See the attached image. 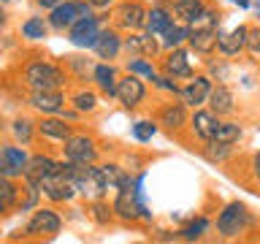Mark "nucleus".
Segmentation results:
<instances>
[{"instance_id": "f257e3e1", "label": "nucleus", "mask_w": 260, "mask_h": 244, "mask_svg": "<svg viewBox=\"0 0 260 244\" xmlns=\"http://www.w3.org/2000/svg\"><path fill=\"white\" fill-rule=\"evenodd\" d=\"M19 84L24 89H68L71 79L60 60L52 57H30L19 68Z\"/></svg>"}, {"instance_id": "f03ea898", "label": "nucleus", "mask_w": 260, "mask_h": 244, "mask_svg": "<svg viewBox=\"0 0 260 244\" xmlns=\"http://www.w3.org/2000/svg\"><path fill=\"white\" fill-rule=\"evenodd\" d=\"M65 217L60 215V206L54 203H41L27 215V223H24L19 231H14L8 239L19 241V239H30V241H52L62 233Z\"/></svg>"}, {"instance_id": "7ed1b4c3", "label": "nucleus", "mask_w": 260, "mask_h": 244, "mask_svg": "<svg viewBox=\"0 0 260 244\" xmlns=\"http://www.w3.org/2000/svg\"><path fill=\"white\" fill-rule=\"evenodd\" d=\"M257 225V217L249 211L247 203L241 201H228L222 203V209L217 211L214 223H211V228H217V236L219 239H239V236H244L247 231H252V228Z\"/></svg>"}, {"instance_id": "20e7f679", "label": "nucleus", "mask_w": 260, "mask_h": 244, "mask_svg": "<svg viewBox=\"0 0 260 244\" xmlns=\"http://www.w3.org/2000/svg\"><path fill=\"white\" fill-rule=\"evenodd\" d=\"M38 187H41V195L46 198V203H54V206H71L79 198L76 185H73V176H71V166L62 158L57 160V168L52 174H46L38 182Z\"/></svg>"}, {"instance_id": "39448f33", "label": "nucleus", "mask_w": 260, "mask_h": 244, "mask_svg": "<svg viewBox=\"0 0 260 244\" xmlns=\"http://www.w3.org/2000/svg\"><path fill=\"white\" fill-rule=\"evenodd\" d=\"M60 158L68 160V163H76V166L98 163V160L103 158L101 138H98L92 130H81V128H76L68 141L60 144Z\"/></svg>"}, {"instance_id": "423d86ee", "label": "nucleus", "mask_w": 260, "mask_h": 244, "mask_svg": "<svg viewBox=\"0 0 260 244\" xmlns=\"http://www.w3.org/2000/svg\"><path fill=\"white\" fill-rule=\"evenodd\" d=\"M103 24H109V11H89L87 16H79L62 36H65V41H68L73 49L89 52V49L95 46L98 36H101Z\"/></svg>"}, {"instance_id": "0eeeda50", "label": "nucleus", "mask_w": 260, "mask_h": 244, "mask_svg": "<svg viewBox=\"0 0 260 244\" xmlns=\"http://www.w3.org/2000/svg\"><path fill=\"white\" fill-rule=\"evenodd\" d=\"M146 11H149V6H146L144 0H117V3L109 8V24H114L119 33L144 30Z\"/></svg>"}, {"instance_id": "6e6552de", "label": "nucleus", "mask_w": 260, "mask_h": 244, "mask_svg": "<svg viewBox=\"0 0 260 244\" xmlns=\"http://www.w3.org/2000/svg\"><path fill=\"white\" fill-rule=\"evenodd\" d=\"M154 122L160 125V130H166L168 136H182L187 130V119H190V109L179 101L176 95H168L166 101H160L154 106Z\"/></svg>"}, {"instance_id": "1a4fd4ad", "label": "nucleus", "mask_w": 260, "mask_h": 244, "mask_svg": "<svg viewBox=\"0 0 260 244\" xmlns=\"http://www.w3.org/2000/svg\"><path fill=\"white\" fill-rule=\"evenodd\" d=\"M114 101H117L125 111H138L141 106H146V101H149V81L122 71L119 79H117Z\"/></svg>"}, {"instance_id": "9d476101", "label": "nucleus", "mask_w": 260, "mask_h": 244, "mask_svg": "<svg viewBox=\"0 0 260 244\" xmlns=\"http://www.w3.org/2000/svg\"><path fill=\"white\" fill-rule=\"evenodd\" d=\"M157 71L171 76V79H176V81H184L198 71L195 68V54L187 46L166 49V52H160V57H157Z\"/></svg>"}, {"instance_id": "9b49d317", "label": "nucleus", "mask_w": 260, "mask_h": 244, "mask_svg": "<svg viewBox=\"0 0 260 244\" xmlns=\"http://www.w3.org/2000/svg\"><path fill=\"white\" fill-rule=\"evenodd\" d=\"M89 11H92V8H89L87 0H62V3H57L54 8H49L44 16L49 22V30L57 33V36H62L79 16H87Z\"/></svg>"}, {"instance_id": "f8f14e48", "label": "nucleus", "mask_w": 260, "mask_h": 244, "mask_svg": "<svg viewBox=\"0 0 260 244\" xmlns=\"http://www.w3.org/2000/svg\"><path fill=\"white\" fill-rule=\"evenodd\" d=\"M24 106L36 111L38 117L41 114H60L68 106V89H27Z\"/></svg>"}, {"instance_id": "ddd939ff", "label": "nucleus", "mask_w": 260, "mask_h": 244, "mask_svg": "<svg viewBox=\"0 0 260 244\" xmlns=\"http://www.w3.org/2000/svg\"><path fill=\"white\" fill-rule=\"evenodd\" d=\"M211 87H214V81H211L203 71H195L190 79H184L182 84H179L176 98L187 106V109H198V106H206V98L211 93Z\"/></svg>"}, {"instance_id": "4468645a", "label": "nucleus", "mask_w": 260, "mask_h": 244, "mask_svg": "<svg viewBox=\"0 0 260 244\" xmlns=\"http://www.w3.org/2000/svg\"><path fill=\"white\" fill-rule=\"evenodd\" d=\"M76 128L79 125L62 119L60 114H41V117L36 119V133H38V138L44 144H62V141H68Z\"/></svg>"}, {"instance_id": "2eb2a0df", "label": "nucleus", "mask_w": 260, "mask_h": 244, "mask_svg": "<svg viewBox=\"0 0 260 244\" xmlns=\"http://www.w3.org/2000/svg\"><path fill=\"white\" fill-rule=\"evenodd\" d=\"M160 38L157 36H149L144 30H136V33H122V54H141V57H152L157 60L160 57Z\"/></svg>"}, {"instance_id": "dca6fc26", "label": "nucleus", "mask_w": 260, "mask_h": 244, "mask_svg": "<svg viewBox=\"0 0 260 244\" xmlns=\"http://www.w3.org/2000/svg\"><path fill=\"white\" fill-rule=\"evenodd\" d=\"M89 54L95 60H106V63H117L122 57V33L114 24H103L101 36H98L95 46L89 49Z\"/></svg>"}, {"instance_id": "f3484780", "label": "nucleus", "mask_w": 260, "mask_h": 244, "mask_svg": "<svg viewBox=\"0 0 260 244\" xmlns=\"http://www.w3.org/2000/svg\"><path fill=\"white\" fill-rule=\"evenodd\" d=\"M138 203L136 195L130 190H114L111 195V211H114V223L119 225H141V215H138ZM149 203V201H146Z\"/></svg>"}, {"instance_id": "a211bd4d", "label": "nucleus", "mask_w": 260, "mask_h": 244, "mask_svg": "<svg viewBox=\"0 0 260 244\" xmlns=\"http://www.w3.org/2000/svg\"><path fill=\"white\" fill-rule=\"evenodd\" d=\"M101 93L92 84H71L68 87V106L76 109L81 117H92L101 111Z\"/></svg>"}, {"instance_id": "6ab92c4d", "label": "nucleus", "mask_w": 260, "mask_h": 244, "mask_svg": "<svg viewBox=\"0 0 260 244\" xmlns=\"http://www.w3.org/2000/svg\"><path fill=\"white\" fill-rule=\"evenodd\" d=\"M57 60H60V65L65 68V73H68L71 84H89V79H92V65H95L89 52H71V54L57 57Z\"/></svg>"}, {"instance_id": "aec40b11", "label": "nucleus", "mask_w": 260, "mask_h": 244, "mask_svg": "<svg viewBox=\"0 0 260 244\" xmlns=\"http://www.w3.org/2000/svg\"><path fill=\"white\" fill-rule=\"evenodd\" d=\"M219 125V117L214 111H209L206 106H198V109H190V119H187V130L195 141H211L214 138V130Z\"/></svg>"}, {"instance_id": "412c9836", "label": "nucleus", "mask_w": 260, "mask_h": 244, "mask_svg": "<svg viewBox=\"0 0 260 244\" xmlns=\"http://www.w3.org/2000/svg\"><path fill=\"white\" fill-rule=\"evenodd\" d=\"M119 65L117 63H106V60H95L92 65V79H89V84H92L98 93H101V98H114V93H117V79H119Z\"/></svg>"}, {"instance_id": "4be33fe9", "label": "nucleus", "mask_w": 260, "mask_h": 244, "mask_svg": "<svg viewBox=\"0 0 260 244\" xmlns=\"http://www.w3.org/2000/svg\"><path fill=\"white\" fill-rule=\"evenodd\" d=\"M206 109L214 111L219 119L233 117V114H236V93L231 89L228 81H217V84L211 87V93L206 98Z\"/></svg>"}, {"instance_id": "5701e85b", "label": "nucleus", "mask_w": 260, "mask_h": 244, "mask_svg": "<svg viewBox=\"0 0 260 244\" xmlns=\"http://www.w3.org/2000/svg\"><path fill=\"white\" fill-rule=\"evenodd\" d=\"M0 158H3V163L8 166V171H11L14 179H19L24 174V166H27L30 160V149L16 141H0Z\"/></svg>"}, {"instance_id": "b1692460", "label": "nucleus", "mask_w": 260, "mask_h": 244, "mask_svg": "<svg viewBox=\"0 0 260 244\" xmlns=\"http://www.w3.org/2000/svg\"><path fill=\"white\" fill-rule=\"evenodd\" d=\"M49 36H52V30H49L44 14H30L19 22V38L24 44H44Z\"/></svg>"}, {"instance_id": "393cba45", "label": "nucleus", "mask_w": 260, "mask_h": 244, "mask_svg": "<svg viewBox=\"0 0 260 244\" xmlns=\"http://www.w3.org/2000/svg\"><path fill=\"white\" fill-rule=\"evenodd\" d=\"M57 160H60V158H54L49 149L30 152V160H27V166H24V174L22 176L32 179V182H41L46 174H52V171L57 168Z\"/></svg>"}, {"instance_id": "a878e982", "label": "nucleus", "mask_w": 260, "mask_h": 244, "mask_svg": "<svg viewBox=\"0 0 260 244\" xmlns=\"http://www.w3.org/2000/svg\"><path fill=\"white\" fill-rule=\"evenodd\" d=\"M44 203V195H41L38 182H32L27 176H19V198H16V209L14 215H30L36 206Z\"/></svg>"}, {"instance_id": "bb28decb", "label": "nucleus", "mask_w": 260, "mask_h": 244, "mask_svg": "<svg viewBox=\"0 0 260 244\" xmlns=\"http://www.w3.org/2000/svg\"><path fill=\"white\" fill-rule=\"evenodd\" d=\"M8 133L16 144L22 146H32L38 141V133H36V119L30 114H16V117L8 122Z\"/></svg>"}, {"instance_id": "cd10ccee", "label": "nucleus", "mask_w": 260, "mask_h": 244, "mask_svg": "<svg viewBox=\"0 0 260 244\" xmlns=\"http://www.w3.org/2000/svg\"><path fill=\"white\" fill-rule=\"evenodd\" d=\"M187 49H190L195 57H201V60L217 54V30H190Z\"/></svg>"}, {"instance_id": "c85d7f7f", "label": "nucleus", "mask_w": 260, "mask_h": 244, "mask_svg": "<svg viewBox=\"0 0 260 244\" xmlns=\"http://www.w3.org/2000/svg\"><path fill=\"white\" fill-rule=\"evenodd\" d=\"M198 155L206 163H211V166H225V163H231L233 160V155H236V144H222V141H203L201 144V149Z\"/></svg>"}, {"instance_id": "c756f323", "label": "nucleus", "mask_w": 260, "mask_h": 244, "mask_svg": "<svg viewBox=\"0 0 260 244\" xmlns=\"http://www.w3.org/2000/svg\"><path fill=\"white\" fill-rule=\"evenodd\" d=\"M211 231V217L209 215H195L190 217L182 228H176V239L179 241H201L206 239V233Z\"/></svg>"}, {"instance_id": "7c9ffc66", "label": "nucleus", "mask_w": 260, "mask_h": 244, "mask_svg": "<svg viewBox=\"0 0 260 244\" xmlns=\"http://www.w3.org/2000/svg\"><path fill=\"white\" fill-rule=\"evenodd\" d=\"M222 19H225V11L209 0V3L201 8V14L190 22V30H217V27H222Z\"/></svg>"}, {"instance_id": "2f4dec72", "label": "nucleus", "mask_w": 260, "mask_h": 244, "mask_svg": "<svg viewBox=\"0 0 260 244\" xmlns=\"http://www.w3.org/2000/svg\"><path fill=\"white\" fill-rule=\"evenodd\" d=\"M87 220L98 228H109L114 225V211L109 198H89L87 201Z\"/></svg>"}, {"instance_id": "473e14b6", "label": "nucleus", "mask_w": 260, "mask_h": 244, "mask_svg": "<svg viewBox=\"0 0 260 244\" xmlns=\"http://www.w3.org/2000/svg\"><path fill=\"white\" fill-rule=\"evenodd\" d=\"M160 49H176V46H187V38H190V24H182V22H171L166 30L160 33Z\"/></svg>"}, {"instance_id": "72a5a7b5", "label": "nucleus", "mask_w": 260, "mask_h": 244, "mask_svg": "<svg viewBox=\"0 0 260 244\" xmlns=\"http://www.w3.org/2000/svg\"><path fill=\"white\" fill-rule=\"evenodd\" d=\"M122 71L149 81L154 73H157V60H152V57H141V54H130L127 60L122 63Z\"/></svg>"}, {"instance_id": "f704fd0d", "label": "nucleus", "mask_w": 260, "mask_h": 244, "mask_svg": "<svg viewBox=\"0 0 260 244\" xmlns=\"http://www.w3.org/2000/svg\"><path fill=\"white\" fill-rule=\"evenodd\" d=\"M206 3L209 0H171V16L182 24H190Z\"/></svg>"}, {"instance_id": "c9c22d12", "label": "nucleus", "mask_w": 260, "mask_h": 244, "mask_svg": "<svg viewBox=\"0 0 260 244\" xmlns=\"http://www.w3.org/2000/svg\"><path fill=\"white\" fill-rule=\"evenodd\" d=\"M214 141H222V144H241L244 141V125L233 117H225L219 119V125L214 130Z\"/></svg>"}, {"instance_id": "e433bc0d", "label": "nucleus", "mask_w": 260, "mask_h": 244, "mask_svg": "<svg viewBox=\"0 0 260 244\" xmlns=\"http://www.w3.org/2000/svg\"><path fill=\"white\" fill-rule=\"evenodd\" d=\"M16 198H19V179L0 176V209H3L8 217H11L14 209H16Z\"/></svg>"}, {"instance_id": "4c0bfd02", "label": "nucleus", "mask_w": 260, "mask_h": 244, "mask_svg": "<svg viewBox=\"0 0 260 244\" xmlns=\"http://www.w3.org/2000/svg\"><path fill=\"white\" fill-rule=\"evenodd\" d=\"M231 60H228V57H219V54H211V57H206V60H203V73H206V76L214 81H228L231 79Z\"/></svg>"}, {"instance_id": "58836bf2", "label": "nucleus", "mask_w": 260, "mask_h": 244, "mask_svg": "<svg viewBox=\"0 0 260 244\" xmlns=\"http://www.w3.org/2000/svg\"><path fill=\"white\" fill-rule=\"evenodd\" d=\"M157 130H160V125L154 122V117H141L130 125V138H133L136 144H149L152 138L157 136Z\"/></svg>"}, {"instance_id": "ea45409f", "label": "nucleus", "mask_w": 260, "mask_h": 244, "mask_svg": "<svg viewBox=\"0 0 260 244\" xmlns=\"http://www.w3.org/2000/svg\"><path fill=\"white\" fill-rule=\"evenodd\" d=\"M179 84H182V81H176V79H171V76H166V73H154V76L149 79V87L154 89V93H160V95H176L179 93Z\"/></svg>"}, {"instance_id": "a19ab883", "label": "nucleus", "mask_w": 260, "mask_h": 244, "mask_svg": "<svg viewBox=\"0 0 260 244\" xmlns=\"http://www.w3.org/2000/svg\"><path fill=\"white\" fill-rule=\"evenodd\" d=\"M217 54H219V57H228V60L241 57V52L233 46V41H231V36H228L225 27H217Z\"/></svg>"}, {"instance_id": "79ce46f5", "label": "nucleus", "mask_w": 260, "mask_h": 244, "mask_svg": "<svg viewBox=\"0 0 260 244\" xmlns=\"http://www.w3.org/2000/svg\"><path fill=\"white\" fill-rule=\"evenodd\" d=\"M244 54H247L249 60H257L260 63V24H249L247 44H244Z\"/></svg>"}, {"instance_id": "37998d69", "label": "nucleus", "mask_w": 260, "mask_h": 244, "mask_svg": "<svg viewBox=\"0 0 260 244\" xmlns=\"http://www.w3.org/2000/svg\"><path fill=\"white\" fill-rule=\"evenodd\" d=\"M247 30H249V24H247V22H241L239 27L228 30V36H231V41H233V46L239 49L241 54H244V44H247Z\"/></svg>"}, {"instance_id": "c03bdc74", "label": "nucleus", "mask_w": 260, "mask_h": 244, "mask_svg": "<svg viewBox=\"0 0 260 244\" xmlns=\"http://www.w3.org/2000/svg\"><path fill=\"white\" fill-rule=\"evenodd\" d=\"M60 117H62V119H68V122H73V125H79V122L84 119V117H81V114H79L76 109H71V106H65V109L60 111Z\"/></svg>"}, {"instance_id": "a18cd8bd", "label": "nucleus", "mask_w": 260, "mask_h": 244, "mask_svg": "<svg viewBox=\"0 0 260 244\" xmlns=\"http://www.w3.org/2000/svg\"><path fill=\"white\" fill-rule=\"evenodd\" d=\"M89 3V8H92V11H109V8L117 3V0H87Z\"/></svg>"}, {"instance_id": "49530a36", "label": "nucleus", "mask_w": 260, "mask_h": 244, "mask_svg": "<svg viewBox=\"0 0 260 244\" xmlns=\"http://www.w3.org/2000/svg\"><path fill=\"white\" fill-rule=\"evenodd\" d=\"M249 174L255 176V182L260 179V152H255V155L249 158Z\"/></svg>"}, {"instance_id": "de8ad7c7", "label": "nucleus", "mask_w": 260, "mask_h": 244, "mask_svg": "<svg viewBox=\"0 0 260 244\" xmlns=\"http://www.w3.org/2000/svg\"><path fill=\"white\" fill-rule=\"evenodd\" d=\"M32 3H36V8H38V11H49V8H54L57 3H62V0H32Z\"/></svg>"}, {"instance_id": "09e8293b", "label": "nucleus", "mask_w": 260, "mask_h": 244, "mask_svg": "<svg viewBox=\"0 0 260 244\" xmlns=\"http://www.w3.org/2000/svg\"><path fill=\"white\" fill-rule=\"evenodd\" d=\"M154 241H179V239H176V231H157Z\"/></svg>"}, {"instance_id": "8fccbe9b", "label": "nucleus", "mask_w": 260, "mask_h": 244, "mask_svg": "<svg viewBox=\"0 0 260 244\" xmlns=\"http://www.w3.org/2000/svg\"><path fill=\"white\" fill-rule=\"evenodd\" d=\"M8 22H11V16H8V11H6V6L0 3V33H3V30L8 27Z\"/></svg>"}, {"instance_id": "3c124183", "label": "nucleus", "mask_w": 260, "mask_h": 244, "mask_svg": "<svg viewBox=\"0 0 260 244\" xmlns=\"http://www.w3.org/2000/svg\"><path fill=\"white\" fill-rule=\"evenodd\" d=\"M231 3H233V6H239L241 11H249V8H252V0H231Z\"/></svg>"}, {"instance_id": "603ef678", "label": "nucleus", "mask_w": 260, "mask_h": 244, "mask_svg": "<svg viewBox=\"0 0 260 244\" xmlns=\"http://www.w3.org/2000/svg\"><path fill=\"white\" fill-rule=\"evenodd\" d=\"M11 44V41H8V36H0V60H3V54H6V46Z\"/></svg>"}, {"instance_id": "864d4df0", "label": "nucleus", "mask_w": 260, "mask_h": 244, "mask_svg": "<svg viewBox=\"0 0 260 244\" xmlns=\"http://www.w3.org/2000/svg\"><path fill=\"white\" fill-rule=\"evenodd\" d=\"M252 11H255V19L260 24V0H252Z\"/></svg>"}, {"instance_id": "5fc2aeb1", "label": "nucleus", "mask_w": 260, "mask_h": 244, "mask_svg": "<svg viewBox=\"0 0 260 244\" xmlns=\"http://www.w3.org/2000/svg\"><path fill=\"white\" fill-rule=\"evenodd\" d=\"M0 176H11V171H8V166L3 163V158H0Z\"/></svg>"}, {"instance_id": "6e6d98bb", "label": "nucleus", "mask_w": 260, "mask_h": 244, "mask_svg": "<svg viewBox=\"0 0 260 244\" xmlns=\"http://www.w3.org/2000/svg\"><path fill=\"white\" fill-rule=\"evenodd\" d=\"M6 128H8V125H6V119H3V117H0V133H3V130H6Z\"/></svg>"}, {"instance_id": "4d7b16f0", "label": "nucleus", "mask_w": 260, "mask_h": 244, "mask_svg": "<svg viewBox=\"0 0 260 244\" xmlns=\"http://www.w3.org/2000/svg\"><path fill=\"white\" fill-rule=\"evenodd\" d=\"M6 217H8V215H6V211H3V209H0V223H3V220H6Z\"/></svg>"}, {"instance_id": "13d9d810", "label": "nucleus", "mask_w": 260, "mask_h": 244, "mask_svg": "<svg viewBox=\"0 0 260 244\" xmlns=\"http://www.w3.org/2000/svg\"><path fill=\"white\" fill-rule=\"evenodd\" d=\"M0 3H3V6H6V3H11V0H0Z\"/></svg>"}, {"instance_id": "bf43d9fd", "label": "nucleus", "mask_w": 260, "mask_h": 244, "mask_svg": "<svg viewBox=\"0 0 260 244\" xmlns=\"http://www.w3.org/2000/svg\"><path fill=\"white\" fill-rule=\"evenodd\" d=\"M257 182H260V179H257Z\"/></svg>"}]
</instances>
